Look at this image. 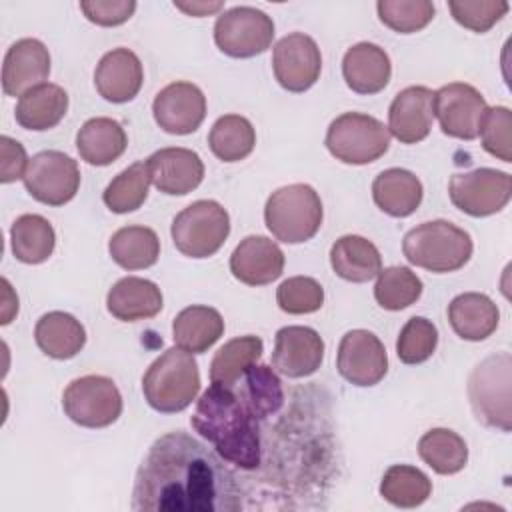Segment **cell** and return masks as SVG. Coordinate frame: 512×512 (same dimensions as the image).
Returning <instances> with one entry per match:
<instances>
[{"label": "cell", "mask_w": 512, "mask_h": 512, "mask_svg": "<svg viewBox=\"0 0 512 512\" xmlns=\"http://www.w3.org/2000/svg\"><path fill=\"white\" fill-rule=\"evenodd\" d=\"M152 114L164 132L178 136L192 134L206 116V98L192 82H172L156 94Z\"/></svg>", "instance_id": "cell-16"}, {"label": "cell", "mask_w": 512, "mask_h": 512, "mask_svg": "<svg viewBox=\"0 0 512 512\" xmlns=\"http://www.w3.org/2000/svg\"><path fill=\"white\" fill-rule=\"evenodd\" d=\"M108 252L124 270H142L156 264L160 240L148 226H124L112 234Z\"/></svg>", "instance_id": "cell-33"}, {"label": "cell", "mask_w": 512, "mask_h": 512, "mask_svg": "<svg viewBox=\"0 0 512 512\" xmlns=\"http://www.w3.org/2000/svg\"><path fill=\"white\" fill-rule=\"evenodd\" d=\"M150 182L148 162H134L106 186L102 200L116 214L134 212L146 202Z\"/></svg>", "instance_id": "cell-39"}, {"label": "cell", "mask_w": 512, "mask_h": 512, "mask_svg": "<svg viewBox=\"0 0 512 512\" xmlns=\"http://www.w3.org/2000/svg\"><path fill=\"white\" fill-rule=\"evenodd\" d=\"M68 112V94L58 84H40L20 96L16 104V122L26 130H50Z\"/></svg>", "instance_id": "cell-28"}, {"label": "cell", "mask_w": 512, "mask_h": 512, "mask_svg": "<svg viewBox=\"0 0 512 512\" xmlns=\"http://www.w3.org/2000/svg\"><path fill=\"white\" fill-rule=\"evenodd\" d=\"M512 112L506 106L488 108L480 124L482 148L502 162H512Z\"/></svg>", "instance_id": "cell-44"}, {"label": "cell", "mask_w": 512, "mask_h": 512, "mask_svg": "<svg viewBox=\"0 0 512 512\" xmlns=\"http://www.w3.org/2000/svg\"><path fill=\"white\" fill-rule=\"evenodd\" d=\"M390 132L378 118L346 112L334 118L326 132L328 152L344 164H370L386 154Z\"/></svg>", "instance_id": "cell-7"}, {"label": "cell", "mask_w": 512, "mask_h": 512, "mask_svg": "<svg viewBox=\"0 0 512 512\" xmlns=\"http://www.w3.org/2000/svg\"><path fill=\"white\" fill-rule=\"evenodd\" d=\"M276 302L286 314H310L322 308L324 288L310 276H292L278 286Z\"/></svg>", "instance_id": "cell-43"}, {"label": "cell", "mask_w": 512, "mask_h": 512, "mask_svg": "<svg viewBox=\"0 0 512 512\" xmlns=\"http://www.w3.org/2000/svg\"><path fill=\"white\" fill-rule=\"evenodd\" d=\"M200 390V372L194 356L178 346L160 354L142 376L146 402L162 414L182 412Z\"/></svg>", "instance_id": "cell-3"}, {"label": "cell", "mask_w": 512, "mask_h": 512, "mask_svg": "<svg viewBox=\"0 0 512 512\" xmlns=\"http://www.w3.org/2000/svg\"><path fill=\"white\" fill-rule=\"evenodd\" d=\"M264 220L274 238L286 244L306 242L322 226V200L308 184L282 186L270 194Z\"/></svg>", "instance_id": "cell-5"}, {"label": "cell", "mask_w": 512, "mask_h": 512, "mask_svg": "<svg viewBox=\"0 0 512 512\" xmlns=\"http://www.w3.org/2000/svg\"><path fill=\"white\" fill-rule=\"evenodd\" d=\"M472 248L470 234L448 220L422 222L402 240L406 260L436 274L460 270L470 260Z\"/></svg>", "instance_id": "cell-4"}, {"label": "cell", "mask_w": 512, "mask_h": 512, "mask_svg": "<svg viewBox=\"0 0 512 512\" xmlns=\"http://www.w3.org/2000/svg\"><path fill=\"white\" fill-rule=\"evenodd\" d=\"M272 68L278 84L288 92H306L322 70V54L314 38L292 32L280 38L272 50Z\"/></svg>", "instance_id": "cell-14"}, {"label": "cell", "mask_w": 512, "mask_h": 512, "mask_svg": "<svg viewBox=\"0 0 512 512\" xmlns=\"http://www.w3.org/2000/svg\"><path fill=\"white\" fill-rule=\"evenodd\" d=\"M174 246L188 258L216 254L230 234V216L214 200H196L172 220Z\"/></svg>", "instance_id": "cell-8"}, {"label": "cell", "mask_w": 512, "mask_h": 512, "mask_svg": "<svg viewBox=\"0 0 512 512\" xmlns=\"http://www.w3.org/2000/svg\"><path fill=\"white\" fill-rule=\"evenodd\" d=\"M62 408L78 426L106 428L122 414V396L112 378L88 374L66 386Z\"/></svg>", "instance_id": "cell-9"}, {"label": "cell", "mask_w": 512, "mask_h": 512, "mask_svg": "<svg viewBox=\"0 0 512 512\" xmlns=\"http://www.w3.org/2000/svg\"><path fill=\"white\" fill-rule=\"evenodd\" d=\"M424 196L422 182L404 168L382 170L372 182V198L376 206L394 218H406L420 206Z\"/></svg>", "instance_id": "cell-27"}, {"label": "cell", "mask_w": 512, "mask_h": 512, "mask_svg": "<svg viewBox=\"0 0 512 512\" xmlns=\"http://www.w3.org/2000/svg\"><path fill=\"white\" fill-rule=\"evenodd\" d=\"M178 10L192 14V16H208L210 12L220 10L224 4L222 2H192V4H174Z\"/></svg>", "instance_id": "cell-48"}, {"label": "cell", "mask_w": 512, "mask_h": 512, "mask_svg": "<svg viewBox=\"0 0 512 512\" xmlns=\"http://www.w3.org/2000/svg\"><path fill=\"white\" fill-rule=\"evenodd\" d=\"M234 386L214 384L200 396L190 418L194 430L214 444L216 452L242 470H254L262 460L260 426Z\"/></svg>", "instance_id": "cell-2"}, {"label": "cell", "mask_w": 512, "mask_h": 512, "mask_svg": "<svg viewBox=\"0 0 512 512\" xmlns=\"http://www.w3.org/2000/svg\"><path fill=\"white\" fill-rule=\"evenodd\" d=\"M420 458L442 476L460 472L468 462V446L462 436L448 428H432L418 440Z\"/></svg>", "instance_id": "cell-35"}, {"label": "cell", "mask_w": 512, "mask_h": 512, "mask_svg": "<svg viewBox=\"0 0 512 512\" xmlns=\"http://www.w3.org/2000/svg\"><path fill=\"white\" fill-rule=\"evenodd\" d=\"M486 110L484 96L466 82H450L434 92V116L442 132L452 138H478Z\"/></svg>", "instance_id": "cell-13"}, {"label": "cell", "mask_w": 512, "mask_h": 512, "mask_svg": "<svg viewBox=\"0 0 512 512\" xmlns=\"http://www.w3.org/2000/svg\"><path fill=\"white\" fill-rule=\"evenodd\" d=\"M10 244L16 260L24 264H40L52 256L56 234L44 216L22 214L10 228Z\"/></svg>", "instance_id": "cell-34"}, {"label": "cell", "mask_w": 512, "mask_h": 512, "mask_svg": "<svg viewBox=\"0 0 512 512\" xmlns=\"http://www.w3.org/2000/svg\"><path fill=\"white\" fill-rule=\"evenodd\" d=\"M330 264L336 276L348 282H368L382 270V256L378 248L356 234L338 238L330 248Z\"/></svg>", "instance_id": "cell-29"}, {"label": "cell", "mask_w": 512, "mask_h": 512, "mask_svg": "<svg viewBox=\"0 0 512 512\" xmlns=\"http://www.w3.org/2000/svg\"><path fill=\"white\" fill-rule=\"evenodd\" d=\"M284 252L266 236H246L230 256V272L248 286H264L280 278Z\"/></svg>", "instance_id": "cell-21"}, {"label": "cell", "mask_w": 512, "mask_h": 512, "mask_svg": "<svg viewBox=\"0 0 512 512\" xmlns=\"http://www.w3.org/2000/svg\"><path fill=\"white\" fill-rule=\"evenodd\" d=\"M448 8L460 26L482 34L508 12L510 4L504 0H450Z\"/></svg>", "instance_id": "cell-45"}, {"label": "cell", "mask_w": 512, "mask_h": 512, "mask_svg": "<svg viewBox=\"0 0 512 512\" xmlns=\"http://www.w3.org/2000/svg\"><path fill=\"white\" fill-rule=\"evenodd\" d=\"M0 150H2L0 182L8 184V182H14L18 178H24V172H26V166H28L24 146L18 140L10 138V136H2L0 138Z\"/></svg>", "instance_id": "cell-47"}, {"label": "cell", "mask_w": 512, "mask_h": 512, "mask_svg": "<svg viewBox=\"0 0 512 512\" xmlns=\"http://www.w3.org/2000/svg\"><path fill=\"white\" fill-rule=\"evenodd\" d=\"M380 494L386 502L398 508H416L432 494L430 478L408 464L390 466L380 482Z\"/></svg>", "instance_id": "cell-38"}, {"label": "cell", "mask_w": 512, "mask_h": 512, "mask_svg": "<svg viewBox=\"0 0 512 512\" xmlns=\"http://www.w3.org/2000/svg\"><path fill=\"white\" fill-rule=\"evenodd\" d=\"M452 204L468 216L484 218L500 212L512 196V176L494 168L454 174L448 184Z\"/></svg>", "instance_id": "cell-11"}, {"label": "cell", "mask_w": 512, "mask_h": 512, "mask_svg": "<svg viewBox=\"0 0 512 512\" xmlns=\"http://www.w3.org/2000/svg\"><path fill=\"white\" fill-rule=\"evenodd\" d=\"M240 506L232 470L182 430L160 436L136 472L132 510L232 512Z\"/></svg>", "instance_id": "cell-1"}, {"label": "cell", "mask_w": 512, "mask_h": 512, "mask_svg": "<svg viewBox=\"0 0 512 512\" xmlns=\"http://www.w3.org/2000/svg\"><path fill=\"white\" fill-rule=\"evenodd\" d=\"M128 146L126 132L120 122L106 116L86 120L76 134V148L84 162L92 166H108L118 160Z\"/></svg>", "instance_id": "cell-26"}, {"label": "cell", "mask_w": 512, "mask_h": 512, "mask_svg": "<svg viewBox=\"0 0 512 512\" xmlns=\"http://www.w3.org/2000/svg\"><path fill=\"white\" fill-rule=\"evenodd\" d=\"M34 340L38 348L56 360L74 358L86 344V330L68 312H48L44 314L34 328Z\"/></svg>", "instance_id": "cell-31"}, {"label": "cell", "mask_w": 512, "mask_h": 512, "mask_svg": "<svg viewBox=\"0 0 512 512\" xmlns=\"http://www.w3.org/2000/svg\"><path fill=\"white\" fill-rule=\"evenodd\" d=\"M392 66L384 48L372 42H358L342 58V76L358 94H378L390 82Z\"/></svg>", "instance_id": "cell-23"}, {"label": "cell", "mask_w": 512, "mask_h": 512, "mask_svg": "<svg viewBox=\"0 0 512 512\" xmlns=\"http://www.w3.org/2000/svg\"><path fill=\"white\" fill-rule=\"evenodd\" d=\"M274 40L272 18L254 6L224 10L214 24L216 46L232 58H252L270 48Z\"/></svg>", "instance_id": "cell-10"}, {"label": "cell", "mask_w": 512, "mask_h": 512, "mask_svg": "<svg viewBox=\"0 0 512 512\" xmlns=\"http://www.w3.org/2000/svg\"><path fill=\"white\" fill-rule=\"evenodd\" d=\"M436 344V326L424 316H414L400 330L396 340V354L404 364H422L434 354Z\"/></svg>", "instance_id": "cell-42"}, {"label": "cell", "mask_w": 512, "mask_h": 512, "mask_svg": "<svg viewBox=\"0 0 512 512\" xmlns=\"http://www.w3.org/2000/svg\"><path fill=\"white\" fill-rule=\"evenodd\" d=\"M324 360V342L314 328L284 326L276 332L272 366L288 378L314 374Z\"/></svg>", "instance_id": "cell-17"}, {"label": "cell", "mask_w": 512, "mask_h": 512, "mask_svg": "<svg viewBox=\"0 0 512 512\" xmlns=\"http://www.w3.org/2000/svg\"><path fill=\"white\" fill-rule=\"evenodd\" d=\"M336 368L354 386H374L388 372L386 348L376 334L350 330L340 340Z\"/></svg>", "instance_id": "cell-15"}, {"label": "cell", "mask_w": 512, "mask_h": 512, "mask_svg": "<svg viewBox=\"0 0 512 512\" xmlns=\"http://www.w3.org/2000/svg\"><path fill=\"white\" fill-rule=\"evenodd\" d=\"M500 312L492 298L480 292L458 294L448 304V322L452 330L470 342L486 340L498 328Z\"/></svg>", "instance_id": "cell-25"}, {"label": "cell", "mask_w": 512, "mask_h": 512, "mask_svg": "<svg viewBox=\"0 0 512 512\" xmlns=\"http://www.w3.org/2000/svg\"><path fill=\"white\" fill-rule=\"evenodd\" d=\"M264 344L258 336H238L228 340L212 358L210 364V382L214 384H236L244 372L258 362L262 356Z\"/></svg>", "instance_id": "cell-36"}, {"label": "cell", "mask_w": 512, "mask_h": 512, "mask_svg": "<svg viewBox=\"0 0 512 512\" xmlns=\"http://www.w3.org/2000/svg\"><path fill=\"white\" fill-rule=\"evenodd\" d=\"M232 386L258 420L276 414L284 404L282 382L266 364H252Z\"/></svg>", "instance_id": "cell-32"}, {"label": "cell", "mask_w": 512, "mask_h": 512, "mask_svg": "<svg viewBox=\"0 0 512 512\" xmlns=\"http://www.w3.org/2000/svg\"><path fill=\"white\" fill-rule=\"evenodd\" d=\"M50 74V52L36 38L16 40L2 64V90L8 96H22L44 84Z\"/></svg>", "instance_id": "cell-19"}, {"label": "cell", "mask_w": 512, "mask_h": 512, "mask_svg": "<svg viewBox=\"0 0 512 512\" xmlns=\"http://www.w3.org/2000/svg\"><path fill=\"white\" fill-rule=\"evenodd\" d=\"M22 180L34 200L48 206H62L80 188V168L64 152L42 150L28 160Z\"/></svg>", "instance_id": "cell-12"}, {"label": "cell", "mask_w": 512, "mask_h": 512, "mask_svg": "<svg viewBox=\"0 0 512 512\" xmlns=\"http://www.w3.org/2000/svg\"><path fill=\"white\" fill-rule=\"evenodd\" d=\"M106 308L122 322L154 318L162 310V292L146 278L126 276L108 290Z\"/></svg>", "instance_id": "cell-24"}, {"label": "cell", "mask_w": 512, "mask_h": 512, "mask_svg": "<svg viewBox=\"0 0 512 512\" xmlns=\"http://www.w3.org/2000/svg\"><path fill=\"white\" fill-rule=\"evenodd\" d=\"M224 334V320L216 308L188 306L172 322V338L190 354L206 352Z\"/></svg>", "instance_id": "cell-30"}, {"label": "cell", "mask_w": 512, "mask_h": 512, "mask_svg": "<svg viewBox=\"0 0 512 512\" xmlns=\"http://www.w3.org/2000/svg\"><path fill=\"white\" fill-rule=\"evenodd\" d=\"M152 184L168 196H184L200 186L204 164L194 150L162 148L148 160Z\"/></svg>", "instance_id": "cell-20"}, {"label": "cell", "mask_w": 512, "mask_h": 512, "mask_svg": "<svg viewBox=\"0 0 512 512\" xmlns=\"http://www.w3.org/2000/svg\"><path fill=\"white\" fill-rule=\"evenodd\" d=\"M376 10L382 24L398 34L418 32L434 18V4L430 0H380Z\"/></svg>", "instance_id": "cell-41"}, {"label": "cell", "mask_w": 512, "mask_h": 512, "mask_svg": "<svg viewBox=\"0 0 512 512\" xmlns=\"http://www.w3.org/2000/svg\"><path fill=\"white\" fill-rule=\"evenodd\" d=\"M510 368V354L500 352L484 358L468 378V398L476 418L502 432H508L512 426Z\"/></svg>", "instance_id": "cell-6"}, {"label": "cell", "mask_w": 512, "mask_h": 512, "mask_svg": "<svg viewBox=\"0 0 512 512\" xmlns=\"http://www.w3.org/2000/svg\"><path fill=\"white\" fill-rule=\"evenodd\" d=\"M142 82V62L128 48H114L106 52L94 70V86L98 94L114 104L130 102L140 92Z\"/></svg>", "instance_id": "cell-22"}, {"label": "cell", "mask_w": 512, "mask_h": 512, "mask_svg": "<svg viewBox=\"0 0 512 512\" xmlns=\"http://www.w3.org/2000/svg\"><path fill=\"white\" fill-rule=\"evenodd\" d=\"M422 294V280L406 266H390L380 270L374 298L384 310H404Z\"/></svg>", "instance_id": "cell-40"}, {"label": "cell", "mask_w": 512, "mask_h": 512, "mask_svg": "<svg viewBox=\"0 0 512 512\" xmlns=\"http://www.w3.org/2000/svg\"><path fill=\"white\" fill-rule=\"evenodd\" d=\"M210 150L222 162L244 160L256 144V132L248 118L240 114L220 116L208 134Z\"/></svg>", "instance_id": "cell-37"}, {"label": "cell", "mask_w": 512, "mask_h": 512, "mask_svg": "<svg viewBox=\"0 0 512 512\" xmlns=\"http://www.w3.org/2000/svg\"><path fill=\"white\" fill-rule=\"evenodd\" d=\"M434 122V92L426 86L400 90L388 108V132L402 144L422 142Z\"/></svg>", "instance_id": "cell-18"}, {"label": "cell", "mask_w": 512, "mask_h": 512, "mask_svg": "<svg viewBox=\"0 0 512 512\" xmlns=\"http://www.w3.org/2000/svg\"><path fill=\"white\" fill-rule=\"evenodd\" d=\"M84 16L98 26L124 24L136 10L134 0H84L80 2Z\"/></svg>", "instance_id": "cell-46"}]
</instances>
